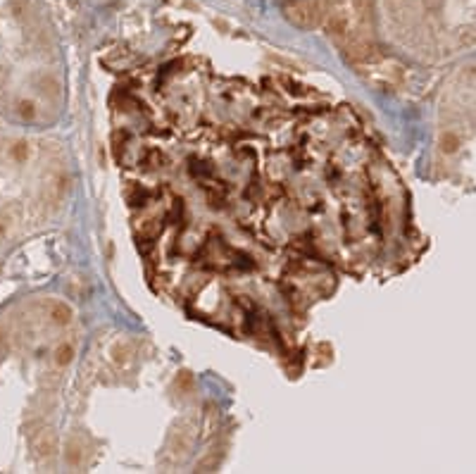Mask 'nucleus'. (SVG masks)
Returning <instances> with one entry per match:
<instances>
[{"label":"nucleus","instance_id":"1","mask_svg":"<svg viewBox=\"0 0 476 474\" xmlns=\"http://www.w3.org/2000/svg\"><path fill=\"white\" fill-rule=\"evenodd\" d=\"M55 448H58V438H55V434L50 429L38 431L36 436H34V451L38 455H52Z\"/></svg>","mask_w":476,"mask_h":474},{"label":"nucleus","instance_id":"2","mask_svg":"<svg viewBox=\"0 0 476 474\" xmlns=\"http://www.w3.org/2000/svg\"><path fill=\"white\" fill-rule=\"evenodd\" d=\"M50 317L58 322V324H67L69 319H72V310L67 308V305L62 303H52L50 305Z\"/></svg>","mask_w":476,"mask_h":474},{"label":"nucleus","instance_id":"3","mask_svg":"<svg viewBox=\"0 0 476 474\" xmlns=\"http://www.w3.org/2000/svg\"><path fill=\"white\" fill-rule=\"evenodd\" d=\"M112 360L117 365H126L131 360V348H129L126 343H115V346H112Z\"/></svg>","mask_w":476,"mask_h":474},{"label":"nucleus","instance_id":"4","mask_svg":"<svg viewBox=\"0 0 476 474\" xmlns=\"http://www.w3.org/2000/svg\"><path fill=\"white\" fill-rule=\"evenodd\" d=\"M457 148H460L457 136H455V133H443V138H440V150H443V153H457Z\"/></svg>","mask_w":476,"mask_h":474},{"label":"nucleus","instance_id":"5","mask_svg":"<svg viewBox=\"0 0 476 474\" xmlns=\"http://www.w3.org/2000/svg\"><path fill=\"white\" fill-rule=\"evenodd\" d=\"M72 355H74L72 346H62V348H58V357H55V363H58V365H67L69 360H72Z\"/></svg>","mask_w":476,"mask_h":474},{"label":"nucleus","instance_id":"6","mask_svg":"<svg viewBox=\"0 0 476 474\" xmlns=\"http://www.w3.org/2000/svg\"><path fill=\"white\" fill-rule=\"evenodd\" d=\"M67 460L72 462V465H76L81 460V448L79 445H67Z\"/></svg>","mask_w":476,"mask_h":474}]
</instances>
